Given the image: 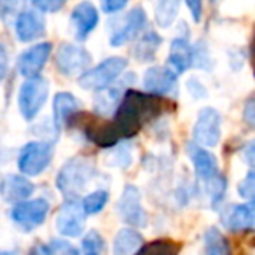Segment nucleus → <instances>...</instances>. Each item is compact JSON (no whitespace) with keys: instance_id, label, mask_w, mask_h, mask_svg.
<instances>
[{"instance_id":"obj_1","label":"nucleus","mask_w":255,"mask_h":255,"mask_svg":"<svg viewBox=\"0 0 255 255\" xmlns=\"http://www.w3.org/2000/svg\"><path fill=\"white\" fill-rule=\"evenodd\" d=\"M163 109V100L157 98V95L152 96L129 89V91L124 93L112 123L119 136L129 138L142 129L143 124L159 116Z\"/></svg>"},{"instance_id":"obj_2","label":"nucleus","mask_w":255,"mask_h":255,"mask_svg":"<svg viewBox=\"0 0 255 255\" xmlns=\"http://www.w3.org/2000/svg\"><path fill=\"white\" fill-rule=\"evenodd\" d=\"M187 152L194 164V171L198 180L203 184L206 194L212 199V206H217L224 199L227 189V180L219 170L215 156L205 149V147L196 145L194 142L187 145Z\"/></svg>"},{"instance_id":"obj_3","label":"nucleus","mask_w":255,"mask_h":255,"mask_svg":"<svg viewBox=\"0 0 255 255\" xmlns=\"http://www.w3.org/2000/svg\"><path fill=\"white\" fill-rule=\"evenodd\" d=\"M96 173L93 159L86 156H75L61 166L56 175V187L67 199H77L91 184Z\"/></svg>"},{"instance_id":"obj_4","label":"nucleus","mask_w":255,"mask_h":255,"mask_svg":"<svg viewBox=\"0 0 255 255\" xmlns=\"http://www.w3.org/2000/svg\"><path fill=\"white\" fill-rule=\"evenodd\" d=\"M128 67V60L123 56H110L105 61L98 63L96 67L82 72L79 77V86L82 89H93L98 91L107 86H110Z\"/></svg>"},{"instance_id":"obj_5","label":"nucleus","mask_w":255,"mask_h":255,"mask_svg":"<svg viewBox=\"0 0 255 255\" xmlns=\"http://www.w3.org/2000/svg\"><path fill=\"white\" fill-rule=\"evenodd\" d=\"M49 95V82L40 75L35 77H28L23 86L19 88L18 95V105L19 112L26 121H32L37 117V114L40 112V109L44 107Z\"/></svg>"},{"instance_id":"obj_6","label":"nucleus","mask_w":255,"mask_h":255,"mask_svg":"<svg viewBox=\"0 0 255 255\" xmlns=\"http://www.w3.org/2000/svg\"><path fill=\"white\" fill-rule=\"evenodd\" d=\"M53 161V145L47 142H28L18 156V170L26 177H39Z\"/></svg>"},{"instance_id":"obj_7","label":"nucleus","mask_w":255,"mask_h":255,"mask_svg":"<svg viewBox=\"0 0 255 255\" xmlns=\"http://www.w3.org/2000/svg\"><path fill=\"white\" fill-rule=\"evenodd\" d=\"M49 208H51L49 201H46L42 198L19 201L12 208L11 219L19 229L33 231L44 224V220L47 219V213H49Z\"/></svg>"},{"instance_id":"obj_8","label":"nucleus","mask_w":255,"mask_h":255,"mask_svg":"<svg viewBox=\"0 0 255 255\" xmlns=\"http://www.w3.org/2000/svg\"><path fill=\"white\" fill-rule=\"evenodd\" d=\"M220 114L212 107L201 109L198 114V119L194 123V129H192V136H194V143L199 147H215L220 142Z\"/></svg>"},{"instance_id":"obj_9","label":"nucleus","mask_w":255,"mask_h":255,"mask_svg":"<svg viewBox=\"0 0 255 255\" xmlns=\"http://www.w3.org/2000/svg\"><path fill=\"white\" fill-rule=\"evenodd\" d=\"M147 25V14L142 7H133L131 11L124 14L116 21V26L110 32V46L119 47L133 40L140 32H143Z\"/></svg>"},{"instance_id":"obj_10","label":"nucleus","mask_w":255,"mask_h":255,"mask_svg":"<svg viewBox=\"0 0 255 255\" xmlns=\"http://www.w3.org/2000/svg\"><path fill=\"white\" fill-rule=\"evenodd\" d=\"M84 210H82L81 203L77 199H67L58 210L56 219H54V226L56 231L63 236L68 238H77L84 231Z\"/></svg>"},{"instance_id":"obj_11","label":"nucleus","mask_w":255,"mask_h":255,"mask_svg":"<svg viewBox=\"0 0 255 255\" xmlns=\"http://www.w3.org/2000/svg\"><path fill=\"white\" fill-rule=\"evenodd\" d=\"M117 212L121 219L133 227L147 226V213L142 206V196L135 185H126L117 203Z\"/></svg>"},{"instance_id":"obj_12","label":"nucleus","mask_w":255,"mask_h":255,"mask_svg":"<svg viewBox=\"0 0 255 255\" xmlns=\"http://www.w3.org/2000/svg\"><path fill=\"white\" fill-rule=\"evenodd\" d=\"M91 63V54L79 44H61L56 53V67L63 75H77L86 72Z\"/></svg>"},{"instance_id":"obj_13","label":"nucleus","mask_w":255,"mask_h":255,"mask_svg":"<svg viewBox=\"0 0 255 255\" xmlns=\"http://www.w3.org/2000/svg\"><path fill=\"white\" fill-rule=\"evenodd\" d=\"M81 129L84 131L86 138L91 140L98 147H112L121 138L114 123H109L103 117L96 116H82L81 117Z\"/></svg>"},{"instance_id":"obj_14","label":"nucleus","mask_w":255,"mask_h":255,"mask_svg":"<svg viewBox=\"0 0 255 255\" xmlns=\"http://www.w3.org/2000/svg\"><path fill=\"white\" fill-rule=\"evenodd\" d=\"M51 51H53L51 42H40V44H35V46L28 47V49L23 51L21 56H19L18 72L26 79L39 75V72L42 70L44 65L49 60Z\"/></svg>"},{"instance_id":"obj_15","label":"nucleus","mask_w":255,"mask_h":255,"mask_svg":"<svg viewBox=\"0 0 255 255\" xmlns=\"http://www.w3.org/2000/svg\"><path fill=\"white\" fill-rule=\"evenodd\" d=\"M98 19H100L98 11H96V7L91 2L84 0V2L75 5L70 14V23L77 40L88 39L93 33V30L96 28V25H98Z\"/></svg>"},{"instance_id":"obj_16","label":"nucleus","mask_w":255,"mask_h":255,"mask_svg":"<svg viewBox=\"0 0 255 255\" xmlns=\"http://www.w3.org/2000/svg\"><path fill=\"white\" fill-rule=\"evenodd\" d=\"M222 224L234 233H247L254 229L255 224V206L252 203L247 205H231L224 210Z\"/></svg>"},{"instance_id":"obj_17","label":"nucleus","mask_w":255,"mask_h":255,"mask_svg":"<svg viewBox=\"0 0 255 255\" xmlns=\"http://www.w3.org/2000/svg\"><path fill=\"white\" fill-rule=\"evenodd\" d=\"M143 88L152 95H168L177 88V74L166 67H152L143 75Z\"/></svg>"},{"instance_id":"obj_18","label":"nucleus","mask_w":255,"mask_h":255,"mask_svg":"<svg viewBox=\"0 0 255 255\" xmlns=\"http://www.w3.org/2000/svg\"><path fill=\"white\" fill-rule=\"evenodd\" d=\"M16 37L21 42H33L46 33V21L40 14L33 11H23L18 14L14 23Z\"/></svg>"},{"instance_id":"obj_19","label":"nucleus","mask_w":255,"mask_h":255,"mask_svg":"<svg viewBox=\"0 0 255 255\" xmlns=\"http://www.w3.org/2000/svg\"><path fill=\"white\" fill-rule=\"evenodd\" d=\"M194 49L189 44L187 39L184 37H177V39L171 40L170 46V58H168V63H170V68L175 72V74H184L185 70L192 67L194 63Z\"/></svg>"},{"instance_id":"obj_20","label":"nucleus","mask_w":255,"mask_h":255,"mask_svg":"<svg viewBox=\"0 0 255 255\" xmlns=\"http://www.w3.org/2000/svg\"><path fill=\"white\" fill-rule=\"evenodd\" d=\"M81 110V102L77 96H74L72 93H58L54 96L53 102V112H54V124L56 128H63L75 114Z\"/></svg>"},{"instance_id":"obj_21","label":"nucleus","mask_w":255,"mask_h":255,"mask_svg":"<svg viewBox=\"0 0 255 255\" xmlns=\"http://www.w3.org/2000/svg\"><path fill=\"white\" fill-rule=\"evenodd\" d=\"M143 245V238L133 227H123L114 238V255H135Z\"/></svg>"},{"instance_id":"obj_22","label":"nucleus","mask_w":255,"mask_h":255,"mask_svg":"<svg viewBox=\"0 0 255 255\" xmlns=\"http://www.w3.org/2000/svg\"><path fill=\"white\" fill-rule=\"evenodd\" d=\"M2 191H4V198L7 199V201L18 203V201H23L25 198H28V196H32L33 185L30 184L25 177H21V175H9V177L5 178Z\"/></svg>"},{"instance_id":"obj_23","label":"nucleus","mask_w":255,"mask_h":255,"mask_svg":"<svg viewBox=\"0 0 255 255\" xmlns=\"http://www.w3.org/2000/svg\"><path fill=\"white\" fill-rule=\"evenodd\" d=\"M161 42H163V37L157 35L156 32L143 33V37L136 42L135 49H133V56L138 61H152L156 53L159 51Z\"/></svg>"},{"instance_id":"obj_24","label":"nucleus","mask_w":255,"mask_h":255,"mask_svg":"<svg viewBox=\"0 0 255 255\" xmlns=\"http://www.w3.org/2000/svg\"><path fill=\"white\" fill-rule=\"evenodd\" d=\"M121 98V88L119 86H107L103 89H98V95L95 98V109L100 116L103 114H109L116 109L117 102Z\"/></svg>"},{"instance_id":"obj_25","label":"nucleus","mask_w":255,"mask_h":255,"mask_svg":"<svg viewBox=\"0 0 255 255\" xmlns=\"http://www.w3.org/2000/svg\"><path fill=\"white\" fill-rule=\"evenodd\" d=\"M180 245L173 240H154L147 245H142L135 255H178Z\"/></svg>"},{"instance_id":"obj_26","label":"nucleus","mask_w":255,"mask_h":255,"mask_svg":"<svg viewBox=\"0 0 255 255\" xmlns=\"http://www.w3.org/2000/svg\"><path fill=\"white\" fill-rule=\"evenodd\" d=\"M206 255H229V245L224 234L217 227H210L205 233Z\"/></svg>"},{"instance_id":"obj_27","label":"nucleus","mask_w":255,"mask_h":255,"mask_svg":"<svg viewBox=\"0 0 255 255\" xmlns=\"http://www.w3.org/2000/svg\"><path fill=\"white\" fill-rule=\"evenodd\" d=\"M180 7V0H159L156 5V23L163 28L175 21Z\"/></svg>"},{"instance_id":"obj_28","label":"nucleus","mask_w":255,"mask_h":255,"mask_svg":"<svg viewBox=\"0 0 255 255\" xmlns=\"http://www.w3.org/2000/svg\"><path fill=\"white\" fill-rule=\"evenodd\" d=\"M107 203H109V192L100 189V191H95L91 194L84 196L81 206L86 215H96V213H100L105 208Z\"/></svg>"},{"instance_id":"obj_29","label":"nucleus","mask_w":255,"mask_h":255,"mask_svg":"<svg viewBox=\"0 0 255 255\" xmlns=\"http://www.w3.org/2000/svg\"><path fill=\"white\" fill-rule=\"evenodd\" d=\"M82 254L84 255H102L103 254V238L98 231H88L82 240Z\"/></svg>"},{"instance_id":"obj_30","label":"nucleus","mask_w":255,"mask_h":255,"mask_svg":"<svg viewBox=\"0 0 255 255\" xmlns=\"http://www.w3.org/2000/svg\"><path fill=\"white\" fill-rule=\"evenodd\" d=\"M47 254L49 255H81L77 248L67 240H53L47 245Z\"/></svg>"},{"instance_id":"obj_31","label":"nucleus","mask_w":255,"mask_h":255,"mask_svg":"<svg viewBox=\"0 0 255 255\" xmlns=\"http://www.w3.org/2000/svg\"><path fill=\"white\" fill-rule=\"evenodd\" d=\"M238 192L241 194V198L245 199H254V194H255V175L254 171H248V175L240 182L238 185Z\"/></svg>"},{"instance_id":"obj_32","label":"nucleus","mask_w":255,"mask_h":255,"mask_svg":"<svg viewBox=\"0 0 255 255\" xmlns=\"http://www.w3.org/2000/svg\"><path fill=\"white\" fill-rule=\"evenodd\" d=\"M32 4L39 9L40 12H56L63 9L67 0H32Z\"/></svg>"},{"instance_id":"obj_33","label":"nucleus","mask_w":255,"mask_h":255,"mask_svg":"<svg viewBox=\"0 0 255 255\" xmlns=\"http://www.w3.org/2000/svg\"><path fill=\"white\" fill-rule=\"evenodd\" d=\"M128 2H129V0H100V4H102V11L109 12V14L119 12L123 7H126Z\"/></svg>"},{"instance_id":"obj_34","label":"nucleus","mask_w":255,"mask_h":255,"mask_svg":"<svg viewBox=\"0 0 255 255\" xmlns=\"http://www.w3.org/2000/svg\"><path fill=\"white\" fill-rule=\"evenodd\" d=\"M185 4H187L189 11H191L192 19H194L196 23H199L201 14H203V0H185Z\"/></svg>"},{"instance_id":"obj_35","label":"nucleus","mask_w":255,"mask_h":255,"mask_svg":"<svg viewBox=\"0 0 255 255\" xmlns=\"http://www.w3.org/2000/svg\"><path fill=\"white\" fill-rule=\"evenodd\" d=\"M243 119L248 126H254L255 123V105H254V98H250L247 103H245V109H243Z\"/></svg>"},{"instance_id":"obj_36","label":"nucleus","mask_w":255,"mask_h":255,"mask_svg":"<svg viewBox=\"0 0 255 255\" xmlns=\"http://www.w3.org/2000/svg\"><path fill=\"white\" fill-rule=\"evenodd\" d=\"M5 72H7V53H5L4 46L0 44V81L5 77Z\"/></svg>"},{"instance_id":"obj_37","label":"nucleus","mask_w":255,"mask_h":255,"mask_svg":"<svg viewBox=\"0 0 255 255\" xmlns=\"http://www.w3.org/2000/svg\"><path fill=\"white\" fill-rule=\"evenodd\" d=\"M30 255H49V254H47L46 245H35V247L30 250Z\"/></svg>"},{"instance_id":"obj_38","label":"nucleus","mask_w":255,"mask_h":255,"mask_svg":"<svg viewBox=\"0 0 255 255\" xmlns=\"http://www.w3.org/2000/svg\"><path fill=\"white\" fill-rule=\"evenodd\" d=\"M245 159L248 161V164H250V166H254V143H248L247 156H245Z\"/></svg>"},{"instance_id":"obj_39","label":"nucleus","mask_w":255,"mask_h":255,"mask_svg":"<svg viewBox=\"0 0 255 255\" xmlns=\"http://www.w3.org/2000/svg\"><path fill=\"white\" fill-rule=\"evenodd\" d=\"M0 255H16L14 252H0Z\"/></svg>"}]
</instances>
